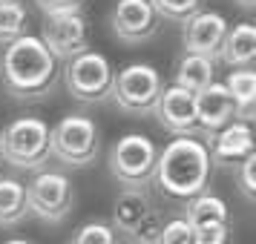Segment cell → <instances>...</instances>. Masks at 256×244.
I'll list each match as a JSON object with an SVG mask.
<instances>
[{
    "label": "cell",
    "instance_id": "52a82bcc",
    "mask_svg": "<svg viewBox=\"0 0 256 244\" xmlns=\"http://www.w3.org/2000/svg\"><path fill=\"white\" fill-rule=\"evenodd\" d=\"M162 75L147 66V63H130L116 75L112 81V101L121 112H127L132 118H147L152 115V109L162 98Z\"/></svg>",
    "mask_w": 256,
    "mask_h": 244
},
{
    "label": "cell",
    "instance_id": "3957f363",
    "mask_svg": "<svg viewBox=\"0 0 256 244\" xmlns=\"http://www.w3.org/2000/svg\"><path fill=\"white\" fill-rule=\"evenodd\" d=\"M0 158L14 170H38L49 161V124L35 115L14 118L0 132Z\"/></svg>",
    "mask_w": 256,
    "mask_h": 244
},
{
    "label": "cell",
    "instance_id": "2e32d148",
    "mask_svg": "<svg viewBox=\"0 0 256 244\" xmlns=\"http://www.w3.org/2000/svg\"><path fill=\"white\" fill-rule=\"evenodd\" d=\"M219 58L233 69H250L256 58V26L236 23L233 29H228L219 49Z\"/></svg>",
    "mask_w": 256,
    "mask_h": 244
},
{
    "label": "cell",
    "instance_id": "d4e9b609",
    "mask_svg": "<svg viewBox=\"0 0 256 244\" xmlns=\"http://www.w3.org/2000/svg\"><path fill=\"white\" fill-rule=\"evenodd\" d=\"M236 184H239V193L244 196V201H254L256 198V152L248 155L236 167Z\"/></svg>",
    "mask_w": 256,
    "mask_h": 244
},
{
    "label": "cell",
    "instance_id": "30bf717a",
    "mask_svg": "<svg viewBox=\"0 0 256 244\" xmlns=\"http://www.w3.org/2000/svg\"><path fill=\"white\" fill-rule=\"evenodd\" d=\"M40 43L52 52L55 60H72L90 49L86 40V20L81 12L70 14H44L40 23Z\"/></svg>",
    "mask_w": 256,
    "mask_h": 244
},
{
    "label": "cell",
    "instance_id": "7a4b0ae2",
    "mask_svg": "<svg viewBox=\"0 0 256 244\" xmlns=\"http://www.w3.org/2000/svg\"><path fill=\"white\" fill-rule=\"evenodd\" d=\"M210 178V152L202 138H173L156 158L152 181L176 201L204 193Z\"/></svg>",
    "mask_w": 256,
    "mask_h": 244
},
{
    "label": "cell",
    "instance_id": "6da1fadb",
    "mask_svg": "<svg viewBox=\"0 0 256 244\" xmlns=\"http://www.w3.org/2000/svg\"><path fill=\"white\" fill-rule=\"evenodd\" d=\"M0 78L14 101H40L55 92L58 60L40 43V37L24 35L6 43L0 55Z\"/></svg>",
    "mask_w": 256,
    "mask_h": 244
},
{
    "label": "cell",
    "instance_id": "83f0119b",
    "mask_svg": "<svg viewBox=\"0 0 256 244\" xmlns=\"http://www.w3.org/2000/svg\"><path fill=\"white\" fill-rule=\"evenodd\" d=\"M236 3H239L242 9H254V6H256V0H236Z\"/></svg>",
    "mask_w": 256,
    "mask_h": 244
},
{
    "label": "cell",
    "instance_id": "7402d4cb",
    "mask_svg": "<svg viewBox=\"0 0 256 244\" xmlns=\"http://www.w3.org/2000/svg\"><path fill=\"white\" fill-rule=\"evenodd\" d=\"M150 6L162 20H173V23H184L196 12H202V0H150Z\"/></svg>",
    "mask_w": 256,
    "mask_h": 244
},
{
    "label": "cell",
    "instance_id": "5b68a950",
    "mask_svg": "<svg viewBox=\"0 0 256 244\" xmlns=\"http://www.w3.org/2000/svg\"><path fill=\"white\" fill-rule=\"evenodd\" d=\"M110 227L116 230V236H124L127 242L152 244L156 233L162 230V221H158V213H156L147 187H124L118 193Z\"/></svg>",
    "mask_w": 256,
    "mask_h": 244
},
{
    "label": "cell",
    "instance_id": "e0dca14e",
    "mask_svg": "<svg viewBox=\"0 0 256 244\" xmlns=\"http://www.w3.org/2000/svg\"><path fill=\"white\" fill-rule=\"evenodd\" d=\"M228 92L233 98V106H236V121H244L250 124L256 115V72L254 69H233L228 75Z\"/></svg>",
    "mask_w": 256,
    "mask_h": 244
},
{
    "label": "cell",
    "instance_id": "7c38bea8",
    "mask_svg": "<svg viewBox=\"0 0 256 244\" xmlns=\"http://www.w3.org/2000/svg\"><path fill=\"white\" fill-rule=\"evenodd\" d=\"M152 115L158 118L167 132H173L176 138H198V127H196V101L193 92H187L182 86H167L162 89V98L152 109Z\"/></svg>",
    "mask_w": 256,
    "mask_h": 244
},
{
    "label": "cell",
    "instance_id": "8992f818",
    "mask_svg": "<svg viewBox=\"0 0 256 244\" xmlns=\"http://www.w3.org/2000/svg\"><path fill=\"white\" fill-rule=\"evenodd\" d=\"M156 158H158V147L147 135L130 132L112 144L106 155V167L121 187H147L156 173Z\"/></svg>",
    "mask_w": 256,
    "mask_h": 244
},
{
    "label": "cell",
    "instance_id": "8fae6325",
    "mask_svg": "<svg viewBox=\"0 0 256 244\" xmlns=\"http://www.w3.org/2000/svg\"><path fill=\"white\" fill-rule=\"evenodd\" d=\"M110 29L121 43L141 46L156 37V32L162 29V17L156 14L150 0H118L110 14Z\"/></svg>",
    "mask_w": 256,
    "mask_h": 244
},
{
    "label": "cell",
    "instance_id": "f546056e",
    "mask_svg": "<svg viewBox=\"0 0 256 244\" xmlns=\"http://www.w3.org/2000/svg\"><path fill=\"white\" fill-rule=\"evenodd\" d=\"M127 244H141V242H127Z\"/></svg>",
    "mask_w": 256,
    "mask_h": 244
},
{
    "label": "cell",
    "instance_id": "ac0fdd59",
    "mask_svg": "<svg viewBox=\"0 0 256 244\" xmlns=\"http://www.w3.org/2000/svg\"><path fill=\"white\" fill-rule=\"evenodd\" d=\"M216 81V63L202 55H184L176 66V86H182L187 92H202L204 86Z\"/></svg>",
    "mask_w": 256,
    "mask_h": 244
},
{
    "label": "cell",
    "instance_id": "5bb4252c",
    "mask_svg": "<svg viewBox=\"0 0 256 244\" xmlns=\"http://www.w3.org/2000/svg\"><path fill=\"white\" fill-rule=\"evenodd\" d=\"M228 29L230 26H228V20L219 12H196L190 20H184V32H182L184 52L216 60Z\"/></svg>",
    "mask_w": 256,
    "mask_h": 244
},
{
    "label": "cell",
    "instance_id": "9a60e30c",
    "mask_svg": "<svg viewBox=\"0 0 256 244\" xmlns=\"http://www.w3.org/2000/svg\"><path fill=\"white\" fill-rule=\"evenodd\" d=\"M210 164L219 167H239V164L254 155V129L244 121H230L228 127H222L213 138L208 141Z\"/></svg>",
    "mask_w": 256,
    "mask_h": 244
},
{
    "label": "cell",
    "instance_id": "484cf974",
    "mask_svg": "<svg viewBox=\"0 0 256 244\" xmlns=\"http://www.w3.org/2000/svg\"><path fill=\"white\" fill-rule=\"evenodd\" d=\"M228 239H230L228 224H208L193 230V244H228Z\"/></svg>",
    "mask_w": 256,
    "mask_h": 244
},
{
    "label": "cell",
    "instance_id": "4fadbf2b",
    "mask_svg": "<svg viewBox=\"0 0 256 244\" xmlns=\"http://www.w3.org/2000/svg\"><path fill=\"white\" fill-rule=\"evenodd\" d=\"M196 101V127H198V138H213L222 127H228L230 121H236V106L233 98L228 92V86L219 81H213L210 86H204L202 92L193 95ZM204 141V144H208Z\"/></svg>",
    "mask_w": 256,
    "mask_h": 244
},
{
    "label": "cell",
    "instance_id": "f1b7e54d",
    "mask_svg": "<svg viewBox=\"0 0 256 244\" xmlns=\"http://www.w3.org/2000/svg\"><path fill=\"white\" fill-rule=\"evenodd\" d=\"M3 244H32V242H26V239H9V242H3Z\"/></svg>",
    "mask_w": 256,
    "mask_h": 244
},
{
    "label": "cell",
    "instance_id": "9c48e42d",
    "mask_svg": "<svg viewBox=\"0 0 256 244\" xmlns=\"http://www.w3.org/2000/svg\"><path fill=\"white\" fill-rule=\"evenodd\" d=\"M72 204H75L72 181L70 175L58 170H44L26 184V207L46 224H60L72 213Z\"/></svg>",
    "mask_w": 256,
    "mask_h": 244
},
{
    "label": "cell",
    "instance_id": "d6986e66",
    "mask_svg": "<svg viewBox=\"0 0 256 244\" xmlns=\"http://www.w3.org/2000/svg\"><path fill=\"white\" fill-rule=\"evenodd\" d=\"M26 216V184H20L18 178H0V227H14Z\"/></svg>",
    "mask_w": 256,
    "mask_h": 244
},
{
    "label": "cell",
    "instance_id": "603a6c76",
    "mask_svg": "<svg viewBox=\"0 0 256 244\" xmlns=\"http://www.w3.org/2000/svg\"><path fill=\"white\" fill-rule=\"evenodd\" d=\"M70 244H118V236L106 221H90L75 230Z\"/></svg>",
    "mask_w": 256,
    "mask_h": 244
},
{
    "label": "cell",
    "instance_id": "277c9868",
    "mask_svg": "<svg viewBox=\"0 0 256 244\" xmlns=\"http://www.w3.org/2000/svg\"><path fill=\"white\" fill-rule=\"evenodd\" d=\"M98 127L86 115H66L49 129V155L64 167L84 170L98 158Z\"/></svg>",
    "mask_w": 256,
    "mask_h": 244
},
{
    "label": "cell",
    "instance_id": "4dcf8cb0",
    "mask_svg": "<svg viewBox=\"0 0 256 244\" xmlns=\"http://www.w3.org/2000/svg\"><path fill=\"white\" fill-rule=\"evenodd\" d=\"M0 3H9V0H0Z\"/></svg>",
    "mask_w": 256,
    "mask_h": 244
},
{
    "label": "cell",
    "instance_id": "4316f807",
    "mask_svg": "<svg viewBox=\"0 0 256 244\" xmlns=\"http://www.w3.org/2000/svg\"><path fill=\"white\" fill-rule=\"evenodd\" d=\"M35 3L44 14H70L84 9V0H35Z\"/></svg>",
    "mask_w": 256,
    "mask_h": 244
},
{
    "label": "cell",
    "instance_id": "ffe728a7",
    "mask_svg": "<svg viewBox=\"0 0 256 244\" xmlns=\"http://www.w3.org/2000/svg\"><path fill=\"white\" fill-rule=\"evenodd\" d=\"M184 219L193 230H196V227H208V224H228V204H224L219 196L198 193L196 198L187 201Z\"/></svg>",
    "mask_w": 256,
    "mask_h": 244
},
{
    "label": "cell",
    "instance_id": "cb8c5ba5",
    "mask_svg": "<svg viewBox=\"0 0 256 244\" xmlns=\"http://www.w3.org/2000/svg\"><path fill=\"white\" fill-rule=\"evenodd\" d=\"M152 244H193V227L187 224V219H170L162 224V230L156 233Z\"/></svg>",
    "mask_w": 256,
    "mask_h": 244
},
{
    "label": "cell",
    "instance_id": "ba28073f",
    "mask_svg": "<svg viewBox=\"0 0 256 244\" xmlns=\"http://www.w3.org/2000/svg\"><path fill=\"white\" fill-rule=\"evenodd\" d=\"M112 81H116V69L101 52L86 49L78 58L66 60L64 83H66L72 98L81 101V104H104V101H110Z\"/></svg>",
    "mask_w": 256,
    "mask_h": 244
},
{
    "label": "cell",
    "instance_id": "44dd1931",
    "mask_svg": "<svg viewBox=\"0 0 256 244\" xmlns=\"http://www.w3.org/2000/svg\"><path fill=\"white\" fill-rule=\"evenodd\" d=\"M26 26H29V12L20 0H9V3H0V43H12L18 37L26 35Z\"/></svg>",
    "mask_w": 256,
    "mask_h": 244
}]
</instances>
